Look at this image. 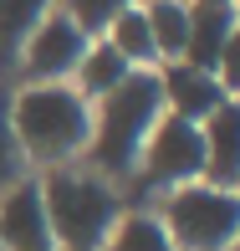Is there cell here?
I'll return each mask as SVG.
<instances>
[{
    "label": "cell",
    "instance_id": "277c9868",
    "mask_svg": "<svg viewBox=\"0 0 240 251\" xmlns=\"http://www.w3.org/2000/svg\"><path fill=\"white\" fill-rule=\"evenodd\" d=\"M158 226L169 231L174 251H230L240 231V195L220 185H179L158 205Z\"/></svg>",
    "mask_w": 240,
    "mask_h": 251
},
{
    "label": "cell",
    "instance_id": "3957f363",
    "mask_svg": "<svg viewBox=\"0 0 240 251\" xmlns=\"http://www.w3.org/2000/svg\"><path fill=\"white\" fill-rule=\"evenodd\" d=\"M41 185V205H46V226L56 251H102L123 215L118 190L92 169H46Z\"/></svg>",
    "mask_w": 240,
    "mask_h": 251
},
{
    "label": "cell",
    "instance_id": "ba28073f",
    "mask_svg": "<svg viewBox=\"0 0 240 251\" xmlns=\"http://www.w3.org/2000/svg\"><path fill=\"white\" fill-rule=\"evenodd\" d=\"M158 93H164V113L184 123H204L225 102V87L215 82V72H199L189 62H164L158 67Z\"/></svg>",
    "mask_w": 240,
    "mask_h": 251
},
{
    "label": "cell",
    "instance_id": "6da1fadb",
    "mask_svg": "<svg viewBox=\"0 0 240 251\" xmlns=\"http://www.w3.org/2000/svg\"><path fill=\"white\" fill-rule=\"evenodd\" d=\"M164 118V93H158V67H133L128 82L112 87L108 98L92 102V133H87V164L92 175L128 179L138 169L143 139L153 133V123Z\"/></svg>",
    "mask_w": 240,
    "mask_h": 251
},
{
    "label": "cell",
    "instance_id": "52a82bcc",
    "mask_svg": "<svg viewBox=\"0 0 240 251\" xmlns=\"http://www.w3.org/2000/svg\"><path fill=\"white\" fill-rule=\"evenodd\" d=\"M0 251H56L36 179H21L0 195Z\"/></svg>",
    "mask_w": 240,
    "mask_h": 251
},
{
    "label": "cell",
    "instance_id": "d6986e66",
    "mask_svg": "<svg viewBox=\"0 0 240 251\" xmlns=\"http://www.w3.org/2000/svg\"><path fill=\"white\" fill-rule=\"evenodd\" d=\"M189 5H230V0H189Z\"/></svg>",
    "mask_w": 240,
    "mask_h": 251
},
{
    "label": "cell",
    "instance_id": "44dd1931",
    "mask_svg": "<svg viewBox=\"0 0 240 251\" xmlns=\"http://www.w3.org/2000/svg\"><path fill=\"white\" fill-rule=\"evenodd\" d=\"M230 251H240V231H235V241H230Z\"/></svg>",
    "mask_w": 240,
    "mask_h": 251
},
{
    "label": "cell",
    "instance_id": "ac0fdd59",
    "mask_svg": "<svg viewBox=\"0 0 240 251\" xmlns=\"http://www.w3.org/2000/svg\"><path fill=\"white\" fill-rule=\"evenodd\" d=\"M215 82L225 87V98H235V102H240V26L230 31V41H225L220 62H215Z\"/></svg>",
    "mask_w": 240,
    "mask_h": 251
},
{
    "label": "cell",
    "instance_id": "ffe728a7",
    "mask_svg": "<svg viewBox=\"0 0 240 251\" xmlns=\"http://www.w3.org/2000/svg\"><path fill=\"white\" fill-rule=\"evenodd\" d=\"M230 10H235V21H240V0H230Z\"/></svg>",
    "mask_w": 240,
    "mask_h": 251
},
{
    "label": "cell",
    "instance_id": "2e32d148",
    "mask_svg": "<svg viewBox=\"0 0 240 251\" xmlns=\"http://www.w3.org/2000/svg\"><path fill=\"white\" fill-rule=\"evenodd\" d=\"M21 179H26V154H21L16 128H10V87L0 82V195Z\"/></svg>",
    "mask_w": 240,
    "mask_h": 251
},
{
    "label": "cell",
    "instance_id": "5bb4252c",
    "mask_svg": "<svg viewBox=\"0 0 240 251\" xmlns=\"http://www.w3.org/2000/svg\"><path fill=\"white\" fill-rule=\"evenodd\" d=\"M56 0H0V67H16L26 36L36 31V21L46 16Z\"/></svg>",
    "mask_w": 240,
    "mask_h": 251
},
{
    "label": "cell",
    "instance_id": "e0dca14e",
    "mask_svg": "<svg viewBox=\"0 0 240 251\" xmlns=\"http://www.w3.org/2000/svg\"><path fill=\"white\" fill-rule=\"evenodd\" d=\"M56 5H62L66 16L87 31V36H102V31H108V21L118 16V10H128L133 0H56Z\"/></svg>",
    "mask_w": 240,
    "mask_h": 251
},
{
    "label": "cell",
    "instance_id": "30bf717a",
    "mask_svg": "<svg viewBox=\"0 0 240 251\" xmlns=\"http://www.w3.org/2000/svg\"><path fill=\"white\" fill-rule=\"evenodd\" d=\"M235 26L240 21H235L230 5H189V41H184L179 62L199 67V72H215V62H220V51H225Z\"/></svg>",
    "mask_w": 240,
    "mask_h": 251
},
{
    "label": "cell",
    "instance_id": "5b68a950",
    "mask_svg": "<svg viewBox=\"0 0 240 251\" xmlns=\"http://www.w3.org/2000/svg\"><path fill=\"white\" fill-rule=\"evenodd\" d=\"M138 175H143V190H179V185H194L204 179V133L199 123H184L174 113L153 123V133L143 139V154H138Z\"/></svg>",
    "mask_w": 240,
    "mask_h": 251
},
{
    "label": "cell",
    "instance_id": "4fadbf2b",
    "mask_svg": "<svg viewBox=\"0 0 240 251\" xmlns=\"http://www.w3.org/2000/svg\"><path fill=\"white\" fill-rule=\"evenodd\" d=\"M138 5L148 16V31H153L158 67L179 62V56H184V41H189V0H138Z\"/></svg>",
    "mask_w": 240,
    "mask_h": 251
},
{
    "label": "cell",
    "instance_id": "9c48e42d",
    "mask_svg": "<svg viewBox=\"0 0 240 251\" xmlns=\"http://www.w3.org/2000/svg\"><path fill=\"white\" fill-rule=\"evenodd\" d=\"M199 133H204V185L235 190L240 185V102L225 98L199 123Z\"/></svg>",
    "mask_w": 240,
    "mask_h": 251
},
{
    "label": "cell",
    "instance_id": "7a4b0ae2",
    "mask_svg": "<svg viewBox=\"0 0 240 251\" xmlns=\"http://www.w3.org/2000/svg\"><path fill=\"white\" fill-rule=\"evenodd\" d=\"M10 128L26 154V164L41 169H66L87 149L92 133V102L72 82H31L10 93Z\"/></svg>",
    "mask_w": 240,
    "mask_h": 251
},
{
    "label": "cell",
    "instance_id": "8992f818",
    "mask_svg": "<svg viewBox=\"0 0 240 251\" xmlns=\"http://www.w3.org/2000/svg\"><path fill=\"white\" fill-rule=\"evenodd\" d=\"M87 41H92V36H87V31L77 26L62 5H51L46 16L36 21V31L26 36V47H21L26 87H31V82H66V77L77 72V62H82Z\"/></svg>",
    "mask_w": 240,
    "mask_h": 251
},
{
    "label": "cell",
    "instance_id": "7c38bea8",
    "mask_svg": "<svg viewBox=\"0 0 240 251\" xmlns=\"http://www.w3.org/2000/svg\"><path fill=\"white\" fill-rule=\"evenodd\" d=\"M102 41H108V47L118 51L128 67H158V51H153V31H148V16H143V5H138V0H133L128 10H118V16L108 21Z\"/></svg>",
    "mask_w": 240,
    "mask_h": 251
},
{
    "label": "cell",
    "instance_id": "8fae6325",
    "mask_svg": "<svg viewBox=\"0 0 240 251\" xmlns=\"http://www.w3.org/2000/svg\"><path fill=\"white\" fill-rule=\"evenodd\" d=\"M128 72H133V67L123 62L102 36H92V41H87V51H82V62H77V72H72V87H77L87 102H97V98H108L112 87L128 82Z\"/></svg>",
    "mask_w": 240,
    "mask_h": 251
},
{
    "label": "cell",
    "instance_id": "7402d4cb",
    "mask_svg": "<svg viewBox=\"0 0 240 251\" xmlns=\"http://www.w3.org/2000/svg\"><path fill=\"white\" fill-rule=\"evenodd\" d=\"M235 195H240V185H235Z\"/></svg>",
    "mask_w": 240,
    "mask_h": 251
},
{
    "label": "cell",
    "instance_id": "9a60e30c",
    "mask_svg": "<svg viewBox=\"0 0 240 251\" xmlns=\"http://www.w3.org/2000/svg\"><path fill=\"white\" fill-rule=\"evenodd\" d=\"M102 251H174V241H169V231L158 226V215L128 210V215H118V226H112V236L102 241Z\"/></svg>",
    "mask_w": 240,
    "mask_h": 251
}]
</instances>
